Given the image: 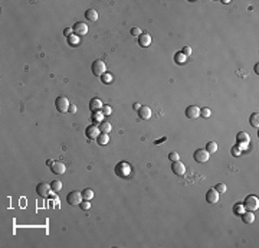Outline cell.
I'll return each mask as SVG.
<instances>
[{
    "label": "cell",
    "instance_id": "1",
    "mask_svg": "<svg viewBox=\"0 0 259 248\" xmlns=\"http://www.w3.org/2000/svg\"><path fill=\"white\" fill-rule=\"evenodd\" d=\"M91 69H92V74L95 76H102L107 72V65H105V62L102 59H96V61L92 62Z\"/></svg>",
    "mask_w": 259,
    "mask_h": 248
},
{
    "label": "cell",
    "instance_id": "2",
    "mask_svg": "<svg viewBox=\"0 0 259 248\" xmlns=\"http://www.w3.org/2000/svg\"><path fill=\"white\" fill-rule=\"evenodd\" d=\"M243 206H245V209L248 211H256L259 208V199L256 195H248L245 201H243Z\"/></svg>",
    "mask_w": 259,
    "mask_h": 248
},
{
    "label": "cell",
    "instance_id": "3",
    "mask_svg": "<svg viewBox=\"0 0 259 248\" xmlns=\"http://www.w3.org/2000/svg\"><path fill=\"white\" fill-rule=\"evenodd\" d=\"M131 166L125 162H120V163L115 166V173H117L120 177H128L131 175Z\"/></svg>",
    "mask_w": 259,
    "mask_h": 248
},
{
    "label": "cell",
    "instance_id": "4",
    "mask_svg": "<svg viewBox=\"0 0 259 248\" xmlns=\"http://www.w3.org/2000/svg\"><path fill=\"white\" fill-rule=\"evenodd\" d=\"M69 101H68L66 97H63V95H61V97L56 98V101H55V107H56V110H58L59 113H68V110H69Z\"/></svg>",
    "mask_w": 259,
    "mask_h": 248
},
{
    "label": "cell",
    "instance_id": "5",
    "mask_svg": "<svg viewBox=\"0 0 259 248\" xmlns=\"http://www.w3.org/2000/svg\"><path fill=\"white\" fill-rule=\"evenodd\" d=\"M82 201H84V198H82V192H78V190H72V192H69L68 196H66V202L69 203V205H79Z\"/></svg>",
    "mask_w": 259,
    "mask_h": 248
},
{
    "label": "cell",
    "instance_id": "6",
    "mask_svg": "<svg viewBox=\"0 0 259 248\" xmlns=\"http://www.w3.org/2000/svg\"><path fill=\"white\" fill-rule=\"evenodd\" d=\"M193 159L196 160V162H199V163H205V162H207L210 159V154L206 151V149H199V150L194 151Z\"/></svg>",
    "mask_w": 259,
    "mask_h": 248
},
{
    "label": "cell",
    "instance_id": "7",
    "mask_svg": "<svg viewBox=\"0 0 259 248\" xmlns=\"http://www.w3.org/2000/svg\"><path fill=\"white\" fill-rule=\"evenodd\" d=\"M72 30H74V35L75 36H84V35L88 33V26L85 25L84 22H76L75 25H74V28H72Z\"/></svg>",
    "mask_w": 259,
    "mask_h": 248
},
{
    "label": "cell",
    "instance_id": "8",
    "mask_svg": "<svg viewBox=\"0 0 259 248\" xmlns=\"http://www.w3.org/2000/svg\"><path fill=\"white\" fill-rule=\"evenodd\" d=\"M50 170H52L55 175H63V173L66 172V168H65V164H63L62 162L56 160V162H53V163L50 164Z\"/></svg>",
    "mask_w": 259,
    "mask_h": 248
},
{
    "label": "cell",
    "instance_id": "9",
    "mask_svg": "<svg viewBox=\"0 0 259 248\" xmlns=\"http://www.w3.org/2000/svg\"><path fill=\"white\" fill-rule=\"evenodd\" d=\"M206 201L209 203H217L219 202V192H217L214 188H210L206 194Z\"/></svg>",
    "mask_w": 259,
    "mask_h": 248
},
{
    "label": "cell",
    "instance_id": "10",
    "mask_svg": "<svg viewBox=\"0 0 259 248\" xmlns=\"http://www.w3.org/2000/svg\"><path fill=\"white\" fill-rule=\"evenodd\" d=\"M85 134L88 136V139H96L98 136L101 134L100 128H98V126H95V124H92V126H88L87 130H85Z\"/></svg>",
    "mask_w": 259,
    "mask_h": 248
},
{
    "label": "cell",
    "instance_id": "11",
    "mask_svg": "<svg viewBox=\"0 0 259 248\" xmlns=\"http://www.w3.org/2000/svg\"><path fill=\"white\" fill-rule=\"evenodd\" d=\"M50 190H52V189H50V185H48L46 182H40V183L36 186V192H38L40 196H43V198L49 195Z\"/></svg>",
    "mask_w": 259,
    "mask_h": 248
},
{
    "label": "cell",
    "instance_id": "12",
    "mask_svg": "<svg viewBox=\"0 0 259 248\" xmlns=\"http://www.w3.org/2000/svg\"><path fill=\"white\" fill-rule=\"evenodd\" d=\"M172 170H173V173L181 176V175H184V172H186V166H184V163H181L180 160H177V162H173Z\"/></svg>",
    "mask_w": 259,
    "mask_h": 248
},
{
    "label": "cell",
    "instance_id": "13",
    "mask_svg": "<svg viewBox=\"0 0 259 248\" xmlns=\"http://www.w3.org/2000/svg\"><path fill=\"white\" fill-rule=\"evenodd\" d=\"M186 115L189 118H197L200 115V108L197 105H189L187 108H186Z\"/></svg>",
    "mask_w": 259,
    "mask_h": 248
},
{
    "label": "cell",
    "instance_id": "14",
    "mask_svg": "<svg viewBox=\"0 0 259 248\" xmlns=\"http://www.w3.org/2000/svg\"><path fill=\"white\" fill-rule=\"evenodd\" d=\"M151 108L150 107H147V105H141L140 107V110H138V115H140V118H142V120H148V118L151 117Z\"/></svg>",
    "mask_w": 259,
    "mask_h": 248
},
{
    "label": "cell",
    "instance_id": "15",
    "mask_svg": "<svg viewBox=\"0 0 259 248\" xmlns=\"http://www.w3.org/2000/svg\"><path fill=\"white\" fill-rule=\"evenodd\" d=\"M151 43V36H150V33H141L140 36H138V45L140 46H148Z\"/></svg>",
    "mask_w": 259,
    "mask_h": 248
},
{
    "label": "cell",
    "instance_id": "16",
    "mask_svg": "<svg viewBox=\"0 0 259 248\" xmlns=\"http://www.w3.org/2000/svg\"><path fill=\"white\" fill-rule=\"evenodd\" d=\"M102 108V102H101L100 98H92L91 101H89V110H91L92 113L94 111H98V110Z\"/></svg>",
    "mask_w": 259,
    "mask_h": 248
},
{
    "label": "cell",
    "instance_id": "17",
    "mask_svg": "<svg viewBox=\"0 0 259 248\" xmlns=\"http://www.w3.org/2000/svg\"><path fill=\"white\" fill-rule=\"evenodd\" d=\"M85 19L89 22L98 20V12H96L95 9H88L87 12H85Z\"/></svg>",
    "mask_w": 259,
    "mask_h": 248
},
{
    "label": "cell",
    "instance_id": "18",
    "mask_svg": "<svg viewBox=\"0 0 259 248\" xmlns=\"http://www.w3.org/2000/svg\"><path fill=\"white\" fill-rule=\"evenodd\" d=\"M240 216H242V221L245 224H252L253 221H255V215H253V212H252V211H248V212L245 211V212H243Z\"/></svg>",
    "mask_w": 259,
    "mask_h": 248
},
{
    "label": "cell",
    "instance_id": "19",
    "mask_svg": "<svg viewBox=\"0 0 259 248\" xmlns=\"http://www.w3.org/2000/svg\"><path fill=\"white\" fill-rule=\"evenodd\" d=\"M98 128H100L101 133H105V134H108L109 131L113 130V126L109 124L108 121H101L100 124H98Z\"/></svg>",
    "mask_w": 259,
    "mask_h": 248
},
{
    "label": "cell",
    "instance_id": "20",
    "mask_svg": "<svg viewBox=\"0 0 259 248\" xmlns=\"http://www.w3.org/2000/svg\"><path fill=\"white\" fill-rule=\"evenodd\" d=\"M96 141H98V144H101V146H105V144L109 141V136L105 134V133H101V134L96 137Z\"/></svg>",
    "mask_w": 259,
    "mask_h": 248
},
{
    "label": "cell",
    "instance_id": "21",
    "mask_svg": "<svg viewBox=\"0 0 259 248\" xmlns=\"http://www.w3.org/2000/svg\"><path fill=\"white\" fill-rule=\"evenodd\" d=\"M206 151L212 154V153H216L217 151V143L216 141H209V143L206 144Z\"/></svg>",
    "mask_w": 259,
    "mask_h": 248
},
{
    "label": "cell",
    "instance_id": "22",
    "mask_svg": "<svg viewBox=\"0 0 259 248\" xmlns=\"http://www.w3.org/2000/svg\"><path fill=\"white\" fill-rule=\"evenodd\" d=\"M50 189H52V192H59V190L62 189V182L61 181H52L50 182Z\"/></svg>",
    "mask_w": 259,
    "mask_h": 248
},
{
    "label": "cell",
    "instance_id": "23",
    "mask_svg": "<svg viewBox=\"0 0 259 248\" xmlns=\"http://www.w3.org/2000/svg\"><path fill=\"white\" fill-rule=\"evenodd\" d=\"M249 123H251L252 127H255V128H258L259 126V114L258 113H253L251 115V120H249Z\"/></svg>",
    "mask_w": 259,
    "mask_h": 248
},
{
    "label": "cell",
    "instance_id": "24",
    "mask_svg": "<svg viewBox=\"0 0 259 248\" xmlns=\"http://www.w3.org/2000/svg\"><path fill=\"white\" fill-rule=\"evenodd\" d=\"M240 141L249 143V136H248V133H245V131H240V133H238V143H240Z\"/></svg>",
    "mask_w": 259,
    "mask_h": 248
},
{
    "label": "cell",
    "instance_id": "25",
    "mask_svg": "<svg viewBox=\"0 0 259 248\" xmlns=\"http://www.w3.org/2000/svg\"><path fill=\"white\" fill-rule=\"evenodd\" d=\"M82 198H84L85 201H91V199L94 198V190L92 189H84V192H82Z\"/></svg>",
    "mask_w": 259,
    "mask_h": 248
},
{
    "label": "cell",
    "instance_id": "26",
    "mask_svg": "<svg viewBox=\"0 0 259 248\" xmlns=\"http://www.w3.org/2000/svg\"><path fill=\"white\" fill-rule=\"evenodd\" d=\"M186 59H187V56H184V55L181 54V52H177V54L174 55V61H176L177 63H180V65L186 62Z\"/></svg>",
    "mask_w": 259,
    "mask_h": 248
},
{
    "label": "cell",
    "instance_id": "27",
    "mask_svg": "<svg viewBox=\"0 0 259 248\" xmlns=\"http://www.w3.org/2000/svg\"><path fill=\"white\" fill-rule=\"evenodd\" d=\"M233 212L236 215H242L243 212H245V206H243V203H236V205L233 206Z\"/></svg>",
    "mask_w": 259,
    "mask_h": 248
},
{
    "label": "cell",
    "instance_id": "28",
    "mask_svg": "<svg viewBox=\"0 0 259 248\" xmlns=\"http://www.w3.org/2000/svg\"><path fill=\"white\" fill-rule=\"evenodd\" d=\"M101 80H102V82H104V84H111L114 78H113V75H111L109 72H105L104 75L101 76Z\"/></svg>",
    "mask_w": 259,
    "mask_h": 248
},
{
    "label": "cell",
    "instance_id": "29",
    "mask_svg": "<svg viewBox=\"0 0 259 248\" xmlns=\"http://www.w3.org/2000/svg\"><path fill=\"white\" fill-rule=\"evenodd\" d=\"M102 118H104V114L102 113H98V111H94V114H92V120L95 123H101L102 121Z\"/></svg>",
    "mask_w": 259,
    "mask_h": 248
},
{
    "label": "cell",
    "instance_id": "30",
    "mask_svg": "<svg viewBox=\"0 0 259 248\" xmlns=\"http://www.w3.org/2000/svg\"><path fill=\"white\" fill-rule=\"evenodd\" d=\"M214 189H216L217 192H219V194H226V190H227V186H226L225 183H217Z\"/></svg>",
    "mask_w": 259,
    "mask_h": 248
},
{
    "label": "cell",
    "instance_id": "31",
    "mask_svg": "<svg viewBox=\"0 0 259 248\" xmlns=\"http://www.w3.org/2000/svg\"><path fill=\"white\" fill-rule=\"evenodd\" d=\"M68 42H69V45H74V46H76V45L79 43V39H78V36L72 35V36H69V38H68Z\"/></svg>",
    "mask_w": 259,
    "mask_h": 248
},
{
    "label": "cell",
    "instance_id": "32",
    "mask_svg": "<svg viewBox=\"0 0 259 248\" xmlns=\"http://www.w3.org/2000/svg\"><path fill=\"white\" fill-rule=\"evenodd\" d=\"M101 113L104 114V115H109V114H113V110H111V107H109V105H102Z\"/></svg>",
    "mask_w": 259,
    "mask_h": 248
},
{
    "label": "cell",
    "instance_id": "33",
    "mask_svg": "<svg viewBox=\"0 0 259 248\" xmlns=\"http://www.w3.org/2000/svg\"><path fill=\"white\" fill-rule=\"evenodd\" d=\"M168 159L172 160V162H177V160H180V156L177 151H172V153L168 154Z\"/></svg>",
    "mask_w": 259,
    "mask_h": 248
},
{
    "label": "cell",
    "instance_id": "34",
    "mask_svg": "<svg viewBox=\"0 0 259 248\" xmlns=\"http://www.w3.org/2000/svg\"><path fill=\"white\" fill-rule=\"evenodd\" d=\"M210 114H212V111H210L209 108H200V115H202V117L207 118V117H210Z\"/></svg>",
    "mask_w": 259,
    "mask_h": 248
},
{
    "label": "cell",
    "instance_id": "35",
    "mask_svg": "<svg viewBox=\"0 0 259 248\" xmlns=\"http://www.w3.org/2000/svg\"><path fill=\"white\" fill-rule=\"evenodd\" d=\"M79 208H81V209H85V211H87V209H89V208H91V203H89V201H85V199H84V201L79 203Z\"/></svg>",
    "mask_w": 259,
    "mask_h": 248
},
{
    "label": "cell",
    "instance_id": "36",
    "mask_svg": "<svg viewBox=\"0 0 259 248\" xmlns=\"http://www.w3.org/2000/svg\"><path fill=\"white\" fill-rule=\"evenodd\" d=\"M181 54H183L184 56H190V55H192V48H190V46H184L183 50H181Z\"/></svg>",
    "mask_w": 259,
    "mask_h": 248
},
{
    "label": "cell",
    "instance_id": "37",
    "mask_svg": "<svg viewBox=\"0 0 259 248\" xmlns=\"http://www.w3.org/2000/svg\"><path fill=\"white\" fill-rule=\"evenodd\" d=\"M63 35H65L66 38L72 36V35H74V30H72V28H65V30H63Z\"/></svg>",
    "mask_w": 259,
    "mask_h": 248
},
{
    "label": "cell",
    "instance_id": "38",
    "mask_svg": "<svg viewBox=\"0 0 259 248\" xmlns=\"http://www.w3.org/2000/svg\"><path fill=\"white\" fill-rule=\"evenodd\" d=\"M131 35H133V36H140V35H141V29H140V28H133V29H131Z\"/></svg>",
    "mask_w": 259,
    "mask_h": 248
},
{
    "label": "cell",
    "instance_id": "39",
    "mask_svg": "<svg viewBox=\"0 0 259 248\" xmlns=\"http://www.w3.org/2000/svg\"><path fill=\"white\" fill-rule=\"evenodd\" d=\"M230 153H232L233 156H239V154H240V149H239L238 146H235V147L230 150Z\"/></svg>",
    "mask_w": 259,
    "mask_h": 248
},
{
    "label": "cell",
    "instance_id": "40",
    "mask_svg": "<svg viewBox=\"0 0 259 248\" xmlns=\"http://www.w3.org/2000/svg\"><path fill=\"white\" fill-rule=\"evenodd\" d=\"M68 113L75 114V113H76V105H75V104H71V105H69V110H68Z\"/></svg>",
    "mask_w": 259,
    "mask_h": 248
},
{
    "label": "cell",
    "instance_id": "41",
    "mask_svg": "<svg viewBox=\"0 0 259 248\" xmlns=\"http://www.w3.org/2000/svg\"><path fill=\"white\" fill-rule=\"evenodd\" d=\"M166 140H167V137L164 136V137H161V139H160V140H155V144H160V143H163V141H166Z\"/></svg>",
    "mask_w": 259,
    "mask_h": 248
},
{
    "label": "cell",
    "instance_id": "42",
    "mask_svg": "<svg viewBox=\"0 0 259 248\" xmlns=\"http://www.w3.org/2000/svg\"><path fill=\"white\" fill-rule=\"evenodd\" d=\"M140 107H141V105L138 104V102H135V104L133 105V108H134V110H137V111H138V110H140Z\"/></svg>",
    "mask_w": 259,
    "mask_h": 248
},
{
    "label": "cell",
    "instance_id": "43",
    "mask_svg": "<svg viewBox=\"0 0 259 248\" xmlns=\"http://www.w3.org/2000/svg\"><path fill=\"white\" fill-rule=\"evenodd\" d=\"M52 163H53V160H50V159L48 160V162H46V164H48V166H50V164H52Z\"/></svg>",
    "mask_w": 259,
    "mask_h": 248
}]
</instances>
